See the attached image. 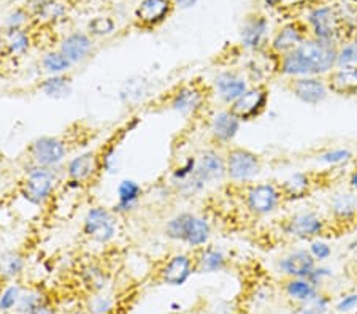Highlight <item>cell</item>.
<instances>
[{
  "label": "cell",
  "mask_w": 357,
  "mask_h": 314,
  "mask_svg": "<svg viewBox=\"0 0 357 314\" xmlns=\"http://www.w3.org/2000/svg\"><path fill=\"white\" fill-rule=\"evenodd\" d=\"M338 47L319 38H305L298 47L278 57L276 72L286 78L324 77L337 67Z\"/></svg>",
  "instance_id": "cell-1"
},
{
  "label": "cell",
  "mask_w": 357,
  "mask_h": 314,
  "mask_svg": "<svg viewBox=\"0 0 357 314\" xmlns=\"http://www.w3.org/2000/svg\"><path fill=\"white\" fill-rule=\"evenodd\" d=\"M61 175H64V167L46 168L27 164L24 178L20 186L21 197L33 207H43L54 196L57 186H59Z\"/></svg>",
  "instance_id": "cell-2"
},
{
  "label": "cell",
  "mask_w": 357,
  "mask_h": 314,
  "mask_svg": "<svg viewBox=\"0 0 357 314\" xmlns=\"http://www.w3.org/2000/svg\"><path fill=\"white\" fill-rule=\"evenodd\" d=\"M164 233L172 242H178L192 249H199L208 244L211 238V226L204 216L183 211V213H178L167 221Z\"/></svg>",
  "instance_id": "cell-3"
},
{
  "label": "cell",
  "mask_w": 357,
  "mask_h": 314,
  "mask_svg": "<svg viewBox=\"0 0 357 314\" xmlns=\"http://www.w3.org/2000/svg\"><path fill=\"white\" fill-rule=\"evenodd\" d=\"M224 178H226V159L215 148H210V150L200 152L194 175L181 185H178L176 189L183 196H195V194L204 191L206 185Z\"/></svg>",
  "instance_id": "cell-4"
},
{
  "label": "cell",
  "mask_w": 357,
  "mask_h": 314,
  "mask_svg": "<svg viewBox=\"0 0 357 314\" xmlns=\"http://www.w3.org/2000/svg\"><path fill=\"white\" fill-rule=\"evenodd\" d=\"M68 156V145L62 136L43 135L27 146V161L46 168L64 167Z\"/></svg>",
  "instance_id": "cell-5"
},
{
  "label": "cell",
  "mask_w": 357,
  "mask_h": 314,
  "mask_svg": "<svg viewBox=\"0 0 357 314\" xmlns=\"http://www.w3.org/2000/svg\"><path fill=\"white\" fill-rule=\"evenodd\" d=\"M82 232L86 238L94 243H112L118 233V214L102 205L91 207L83 218Z\"/></svg>",
  "instance_id": "cell-6"
},
{
  "label": "cell",
  "mask_w": 357,
  "mask_h": 314,
  "mask_svg": "<svg viewBox=\"0 0 357 314\" xmlns=\"http://www.w3.org/2000/svg\"><path fill=\"white\" fill-rule=\"evenodd\" d=\"M224 159H226V176L237 185H250L262 170V161L259 154L246 148H229Z\"/></svg>",
  "instance_id": "cell-7"
},
{
  "label": "cell",
  "mask_w": 357,
  "mask_h": 314,
  "mask_svg": "<svg viewBox=\"0 0 357 314\" xmlns=\"http://www.w3.org/2000/svg\"><path fill=\"white\" fill-rule=\"evenodd\" d=\"M167 105L172 111L181 114L184 118H192L204 110L206 105V94L199 83H184L172 91Z\"/></svg>",
  "instance_id": "cell-8"
},
{
  "label": "cell",
  "mask_w": 357,
  "mask_h": 314,
  "mask_svg": "<svg viewBox=\"0 0 357 314\" xmlns=\"http://www.w3.org/2000/svg\"><path fill=\"white\" fill-rule=\"evenodd\" d=\"M284 235L301 242H312L321 238L327 230V222L316 211H301L289 216L281 224Z\"/></svg>",
  "instance_id": "cell-9"
},
{
  "label": "cell",
  "mask_w": 357,
  "mask_h": 314,
  "mask_svg": "<svg viewBox=\"0 0 357 314\" xmlns=\"http://www.w3.org/2000/svg\"><path fill=\"white\" fill-rule=\"evenodd\" d=\"M243 200L246 210L252 216L262 218L276 211L283 202V194L278 186L270 185V182H259V185H250L246 187Z\"/></svg>",
  "instance_id": "cell-10"
},
{
  "label": "cell",
  "mask_w": 357,
  "mask_h": 314,
  "mask_svg": "<svg viewBox=\"0 0 357 314\" xmlns=\"http://www.w3.org/2000/svg\"><path fill=\"white\" fill-rule=\"evenodd\" d=\"M102 171L100 151H84L64 165L67 182L75 186H84L99 178Z\"/></svg>",
  "instance_id": "cell-11"
},
{
  "label": "cell",
  "mask_w": 357,
  "mask_h": 314,
  "mask_svg": "<svg viewBox=\"0 0 357 314\" xmlns=\"http://www.w3.org/2000/svg\"><path fill=\"white\" fill-rule=\"evenodd\" d=\"M270 93L264 84H256L246 89V93L238 97L234 104L229 105V110L237 116L241 123L252 121L262 116L267 111Z\"/></svg>",
  "instance_id": "cell-12"
},
{
  "label": "cell",
  "mask_w": 357,
  "mask_h": 314,
  "mask_svg": "<svg viewBox=\"0 0 357 314\" xmlns=\"http://www.w3.org/2000/svg\"><path fill=\"white\" fill-rule=\"evenodd\" d=\"M308 29L314 38L322 42L335 43L338 37L342 36V18L332 7H316L308 13Z\"/></svg>",
  "instance_id": "cell-13"
},
{
  "label": "cell",
  "mask_w": 357,
  "mask_h": 314,
  "mask_svg": "<svg viewBox=\"0 0 357 314\" xmlns=\"http://www.w3.org/2000/svg\"><path fill=\"white\" fill-rule=\"evenodd\" d=\"M194 272V257L186 253H176L172 254L169 259H165L162 267L159 268L158 278L165 285L180 288V285H184L189 281Z\"/></svg>",
  "instance_id": "cell-14"
},
{
  "label": "cell",
  "mask_w": 357,
  "mask_h": 314,
  "mask_svg": "<svg viewBox=\"0 0 357 314\" xmlns=\"http://www.w3.org/2000/svg\"><path fill=\"white\" fill-rule=\"evenodd\" d=\"M287 88L292 95L307 105H319L329 95L326 78L322 77H301L291 78Z\"/></svg>",
  "instance_id": "cell-15"
},
{
  "label": "cell",
  "mask_w": 357,
  "mask_h": 314,
  "mask_svg": "<svg viewBox=\"0 0 357 314\" xmlns=\"http://www.w3.org/2000/svg\"><path fill=\"white\" fill-rule=\"evenodd\" d=\"M57 49H59L75 67L83 64V62L88 61L89 57L94 54L96 40L92 38L88 32L75 31L67 33V36L61 40Z\"/></svg>",
  "instance_id": "cell-16"
},
{
  "label": "cell",
  "mask_w": 357,
  "mask_h": 314,
  "mask_svg": "<svg viewBox=\"0 0 357 314\" xmlns=\"http://www.w3.org/2000/svg\"><path fill=\"white\" fill-rule=\"evenodd\" d=\"M175 8L174 0H140L134 11V18L140 27L154 29L167 21Z\"/></svg>",
  "instance_id": "cell-17"
},
{
  "label": "cell",
  "mask_w": 357,
  "mask_h": 314,
  "mask_svg": "<svg viewBox=\"0 0 357 314\" xmlns=\"http://www.w3.org/2000/svg\"><path fill=\"white\" fill-rule=\"evenodd\" d=\"M248 88H250L248 78L237 70L220 72L213 79V89L226 105L234 104L238 97L246 93Z\"/></svg>",
  "instance_id": "cell-18"
},
{
  "label": "cell",
  "mask_w": 357,
  "mask_h": 314,
  "mask_svg": "<svg viewBox=\"0 0 357 314\" xmlns=\"http://www.w3.org/2000/svg\"><path fill=\"white\" fill-rule=\"evenodd\" d=\"M241 121L229 110H220L210 119V135L216 145H230L238 135Z\"/></svg>",
  "instance_id": "cell-19"
},
{
  "label": "cell",
  "mask_w": 357,
  "mask_h": 314,
  "mask_svg": "<svg viewBox=\"0 0 357 314\" xmlns=\"http://www.w3.org/2000/svg\"><path fill=\"white\" fill-rule=\"evenodd\" d=\"M308 27L298 22H289L275 33L270 42V53L275 57H281L296 49L305 38H307Z\"/></svg>",
  "instance_id": "cell-20"
},
{
  "label": "cell",
  "mask_w": 357,
  "mask_h": 314,
  "mask_svg": "<svg viewBox=\"0 0 357 314\" xmlns=\"http://www.w3.org/2000/svg\"><path fill=\"white\" fill-rule=\"evenodd\" d=\"M329 93L342 97L357 95V65L335 67L326 75Z\"/></svg>",
  "instance_id": "cell-21"
},
{
  "label": "cell",
  "mask_w": 357,
  "mask_h": 314,
  "mask_svg": "<svg viewBox=\"0 0 357 314\" xmlns=\"http://www.w3.org/2000/svg\"><path fill=\"white\" fill-rule=\"evenodd\" d=\"M280 270L287 278H308L314 270L316 260L307 249H296L280 260Z\"/></svg>",
  "instance_id": "cell-22"
},
{
  "label": "cell",
  "mask_w": 357,
  "mask_h": 314,
  "mask_svg": "<svg viewBox=\"0 0 357 314\" xmlns=\"http://www.w3.org/2000/svg\"><path fill=\"white\" fill-rule=\"evenodd\" d=\"M268 31V21L266 16L255 15L250 16L245 21L243 27L240 32V42L241 47L248 51H257L262 48L264 42H266Z\"/></svg>",
  "instance_id": "cell-23"
},
{
  "label": "cell",
  "mask_w": 357,
  "mask_h": 314,
  "mask_svg": "<svg viewBox=\"0 0 357 314\" xmlns=\"http://www.w3.org/2000/svg\"><path fill=\"white\" fill-rule=\"evenodd\" d=\"M143 197V187L134 180H123L116 189V203L113 211L118 216L130 214L138 208Z\"/></svg>",
  "instance_id": "cell-24"
},
{
  "label": "cell",
  "mask_w": 357,
  "mask_h": 314,
  "mask_svg": "<svg viewBox=\"0 0 357 314\" xmlns=\"http://www.w3.org/2000/svg\"><path fill=\"white\" fill-rule=\"evenodd\" d=\"M192 257L195 272L199 273H218L227 267V256L220 248L211 246V244L195 249Z\"/></svg>",
  "instance_id": "cell-25"
},
{
  "label": "cell",
  "mask_w": 357,
  "mask_h": 314,
  "mask_svg": "<svg viewBox=\"0 0 357 314\" xmlns=\"http://www.w3.org/2000/svg\"><path fill=\"white\" fill-rule=\"evenodd\" d=\"M313 186H314V180L312 178V175L294 173L280 186V189H281V194H283V200L297 202V200L308 197L310 194H312Z\"/></svg>",
  "instance_id": "cell-26"
},
{
  "label": "cell",
  "mask_w": 357,
  "mask_h": 314,
  "mask_svg": "<svg viewBox=\"0 0 357 314\" xmlns=\"http://www.w3.org/2000/svg\"><path fill=\"white\" fill-rule=\"evenodd\" d=\"M38 91L48 99H67L73 91V79L68 73L66 75H48L38 83Z\"/></svg>",
  "instance_id": "cell-27"
},
{
  "label": "cell",
  "mask_w": 357,
  "mask_h": 314,
  "mask_svg": "<svg viewBox=\"0 0 357 314\" xmlns=\"http://www.w3.org/2000/svg\"><path fill=\"white\" fill-rule=\"evenodd\" d=\"M79 279L88 292H105L108 284H110V276L105 268H102L99 264H88L79 272Z\"/></svg>",
  "instance_id": "cell-28"
},
{
  "label": "cell",
  "mask_w": 357,
  "mask_h": 314,
  "mask_svg": "<svg viewBox=\"0 0 357 314\" xmlns=\"http://www.w3.org/2000/svg\"><path fill=\"white\" fill-rule=\"evenodd\" d=\"M331 213L335 221H351L357 214V197L353 192H340L331 200Z\"/></svg>",
  "instance_id": "cell-29"
},
{
  "label": "cell",
  "mask_w": 357,
  "mask_h": 314,
  "mask_svg": "<svg viewBox=\"0 0 357 314\" xmlns=\"http://www.w3.org/2000/svg\"><path fill=\"white\" fill-rule=\"evenodd\" d=\"M26 270V257L20 251H3L0 253V278L8 279L20 278Z\"/></svg>",
  "instance_id": "cell-30"
},
{
  "label": "cell",
  "mask_w": 357,
  "mask_h": 314,
  "mask_svg": "<svg viewBox=\"0 0 357 314\" xmlns=\"http://www.w3.org/2000/svg\"><path fill=\"white\" fill-rule=\"evenodd\" d=\"M32 36L29 29L22 31H5L3 32V47L10 56H24L32 48Z\"/></svg>",
  "instance_id": "cell-31"
},
{
  "label": "cell",
  "mask_w": 357,
  "mask_h": 314,
  "mask_svg": "<svg viewBox=\"0 0 357 314\" xmlns=\"http://www.w3.org/2000/svg\"><path fill=\"white\" fill-rule=\"evenodd\" d=\"M284 292L289 299L301 301V304H308L318 295V288L307 278H289L284 285Z\"/></svg>",
  "instance_id": "cell-32"
},
{
  "label": "cell",
  "mask_w": 357,
  "mask_h": 314,
  "mask_svg": "<svg viewBox=\"0 0 357 314\" xmlns=\"http://www.w3.org/2000/svg\"><path fill=\"white\" fill-rule=\"evenodd\" d=\"M40 65H42L46 75H66L73 68L72 62L59 49L45 51L42 59H40Z\"/></svg>",
  "instance_id": "cell-33"
},
{
  "label": "cell",
  "mask_w": 357,
  "mask_h": 314,
  "mask_svg": "<svg viewBox=\"0 0 357 314\" xmlns=\"http://www.w3.org/2000/svg\"><path fill=\"white\" fill-rule=\"evenodd\" d=\"M33 19L43 24H56L67 16V5L62 0H51L40 7L31 10Z\"/></svg>",
  "instance_id": "cell-34"
},
{
  "label": "cell",
  "mask_w": 357,
  "mask_h": 314,
  "mask_svg": "<svg viewBox=\"0 0 357 314\" xmlns=\"http://www.w3.org/2000/svg\"><path fill=\"white\" fill-rule=\"evenodd\" d=\"M84 310L89 314H113L116 301L107 292H92L84 300Z\"/></svg>",
  "instance_id": "cell-35"
},
{
  "label": "cell",
  "mask_w": 357,
  "mask_h": 314,
  "mask_svg": "<svg viewBox=\"0 0 357 314\" xmlns=\"http://www.w3.org/2000/svg\"><path fill=\"white\" fill-rule=\"evenodd\" d=\"M46 300H50V299L40 289L22 290L21 299L18 301V306H16V313H18V314H31L37 306L45 304Z\"/></svg>",
  "instance_id": "cell-36"
},
{
  "label": "cell",
  "mask_w": 357,
  "mask_h": 314,
  "mask_svg": "<svg viewBox=\"0 0 357 314\" xmlns=\"http://www.w3.org/2000/svg\"><path fill=\"white\" fill-rule=\"evenodd\" d=\"M33 21V15L29 7H18L11 10L5 18V31H22Z\"/></svg>",
  "instance_id": "cell-37"
},
{
  "label": "cell",
  "mask_w": 357,
  "mask_h": 314,
  "mask_svg": "<svg viewBox=\"0 0 357 314\" xmlns=\"http://www.w3.org/2000/svg\"><path fill=\"white\" fill-rule=\"evenodd\" d=\"M116 31V22L110 16H96L88 24V33L92 38L108 37Z\"/></svg>",
  "instance_id": "cell-38"
},
{
  "label": "cell",
  "mask_w": 357,
  "mask_h": 314,
  "mask_svg": "<svg viewBox=\"0 0 357 314\" xmlns=\"http://www.w3.org/2000/svg\"><path fill=\"white\" fill-rule=\"evenodd\" d=\"M22 288L20 284H10L2 290L0 294V311L2 313H10L16 310L18 306V301L21 299Z\"/></svg>",
  "instance_id": "cell-39"
},
{
  "label": "cell",
  "mask_w": 357,
  "mask_h": 314,
  "mask_svg": "<svg viewBox=\"0 0 357 314\" xmlns=\"http://www.w3.org/2000/svg\"><path fill=\"white\" fill-rule=\"evenodd\" d=\"M351 159H353V152L349 150H344V148L329 150L318 156V161L324 165H329V167H337V165L348 164Z\"/></svg>",
  "instance_id": "cell-40"
},
{
  "label": "cell",
  "mask_w": 357,
  "mask_h": 314,
  "mask_svg": "<svg viewBox=\"0 0 357 314\" xmlns=\"http://www.w3.org/2000/svg\"><path fill=\"white\" fill-rule=\"evenodd\" d=\"M100 164L103 173H116L118 171V148L113 143H108L100 150Z\"/></svg>",
  "instance_id": "cell-41"
},
{
  "label": "cell",
  "mask_w": 357,
  "mask_h": 314,
  "mask_svg": "<svg viewBox=\"0 0 357 314\" xmlns=\"http://www.w3.org/2000/svg\"><path fill=\"white\" fill-rule=\"evenodd\" d=\"M195 167H197V157L195 156L188 157L181 165H178V167L172 171V182H174V186L181 185V182L191 178L195 171Z\"/></svg>",
  "instance_id": "cell-42"
},
{
  "label": "cell",
  "mask_w": 357,
  "mask_h": 314,
  "mask_svg": "<svg viewBox=\"0 0 357 314\" xmlns=\"http://www.w3.org/2000/svg\"><path fill=\"white\" fill-rule=\"evenodd\" d=\"M348 65H357V38L353 40V42L344 43L343 47L338 48L337 67Z\"/></svg>",
  "instance_id": "cell-43"
},
{
  "label": "cell",
  "mask_w": 357,
  "mask_h": 314,
  "mask_svg": "<svg viewBox=\"0 0 357 314\" xmlns=\"http://www.w3.org/2000/svg\"><path fill=\"white\" fill-rule=\"evenodd\" d=\"M329 304L331 300L327 299L326 295L318 294L313 300H310L308 304H305V306L298 314H326L327 310H329Z\"/></svg>",
  "instance_id": "cell-44"
},
{
  "label": "cell",
  "mask_w": 357,
  "mask_h": 314,
  "mask_svg": "<svg viewBox=\"0 0 357 314\" xmlns=\"http://www.w3.org/2000/svg\"><path fill=\"white\" fill-rule=\"evenodd\" d=\"M308 251H310V254L313 256V259L316 262H324V260H327L332 256L331 244L326 243V242H322L321 238L312 240V242H310Z\"/></svg>",
  "instance_id": "cell-45"
},
{
  "label": "cell",
  "mask_w": 357,
  "mask_h": 314,
  "mask_svg": "<svg viewBox=\"0 0 357 314\" xmlns=\"http://www.w3.org/2000/svg\"><path fill=\"white\" fill-rule=\"evenodd\" d=\"M357 308V294H347L343 295L337 304L338 313H349Z\"/></svg>",
  "instance_id": "cell-46"
},
{
  "label": "cell",
  "mask_w": 357,
  "mask_h": 314,
  "mask_svg": "<svg viewBox=\"0 0 357 314\" xmlns=\"http://www.w3.org/2000/svg\"><path fill=\"white\" fill-rule=\"evenodd\" d=\"M332 273H331V270L329 268H324V267H318L316 265L314 267V270L310 273V276L307 278V279H310V281H312L316 288H318V285L324 281V279L327 278V276H331Z\"/></svg>",
  "instance_id": "cell-47"
},
{
  "label": "cell",
  "mask_w": 357,
  "mask_h": 314,
  "mask_svg": "<svg viewBox=\"0 0 357 314\" xmlns=\"http://www.w3.org/2000/svg\"><path fill=\"white\" fill-rule=\"evenodd\" d=\"M31 314H59V313H57V310L53 306V304H51L50 300H46L45 304L37 306Z\"/></svg>",
  "instance_id": "cell-48"
},
{
  "label": "cell",
  "mask_w": 357,
  "mask_h": 314,
  "mask_svg": "<svg viewBox=\"0 0 357 314\" xmlns=\"http://www.w3.org/2000/svg\"><path fill=\"white\" fill-rule=\"evenodd\" d=\"M174 2H175V7H176V8L188 10V8L195 7L199 0H174Z\"/></svg>",
  "instance_id": "cell-49"
},
{
  "label": "cell",
  "mask_w": 357,
  "mask_h": 314,
  "mask_svg": "<svg viewBox=\"0 0 357 314\" xmlns=\"http://www.w3.org/2000/svg\"><path fill=\"white\" fill-rule=\"evenodd\" d=\"M46 2H51V0H29V5H27V7L31 8V10H33V8L40 7V5L46 3Z\"/></svg>",
  "instance_id": "cell-50"
},
{
  "label": "cell",
  "mask_w": 357,
  "mask_h": 314,
  "mask_svg": "<svg viewBox=\"0 0 357 314\" xmlns=\"http://www.w3.org/2000/svg\"><path fill=\"white\" fill-rule=\"evenodd\" d=\"M349 185L353 187L354 191H357V168L349 175Z\"/></svg>",
  "instance_id": "cell-51"
},
{
  "label": "cell",
  "mask_w": 357,
  "mask_h": 314,
  "mask_svg": "<svg viewBox=\"0 0 357 314\" xmlns=\"http://www.w3.org/2000/svg\"><path fill=\"white\" fill-rule=\"evenodd\" d=\"M66 314H89V313L86 311V310H84V306H83V308H75V310L67 311Z\"/></svg>",
  "instance_id": "cell-52"
},
{
  "label": "cell",
  "mask_w": 357,
  "mask_h": 314,
  "mask_svg": "<svg viewBox=\"0 0 357 314\" xmlns=\"http://www.w3.org/2000/svg\"><path fill=\"white\" fill-rule=\"evenodd\" d=\"M266 3L268 5V7H276V5L280 3V0H266Z\"/></svg>",
  "instance_id": "cell-53"
}]
</instances>
